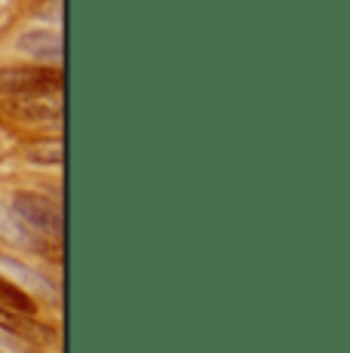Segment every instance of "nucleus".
<instances>
[{"instance_id": "obj_4", "label": "nucleus", "mask_w": 350, "mask_h": 353, "mask_svg": "<svg viewBox=\"0 0 350 353\" xmlns=\"http://www.w3.org/2000/svg\"><path fill=\"white\" fill-rule=\"evenodd\" d=\"M0 329L3 332H12V335L19 338H43V341H50V332L40 329L34 320H28L25 314H12V310L0 307Z\"/></svg>"}, {"instance_id": "obj_1", "label": "nucleus", "mask_w": 350, "mask_h": 353, "mask_svg": "<svg viewBox=\"0 0 350 353\" xmlns=\"http://www.w3.org/2000/svg\"><path fill=\"white\" fill-rule=\"evenodd\" d=\"M62 71L59 68H3L0 71V96L10 99H43L59 92Z\"/></svg>"}, {"instance_id": "obj_5", "label": "nucleus", "mask_w": 350, "mask_h": 353, "mask_svg": "<svg viewBox=\"0 0 350 353\" xmlns=\"http://www.w3.org/2000/svg\"><path fill=\"white\" fill-rule=\"evenodd\" d=\"M6 108L22 120H52V117H59V108L50 105V101H40V99H16Z\"/></svg>"}, {"instance_id": "obj_7", "label": "nucleus", "mask_w": 350, "mask_h": 353, "mask_svg": "<svg viewBox=\"0 0 350 353\" xmlns=\"http://www.w3.org/2000/svg\"><path fill=\"white\" fill-rule=\"evenodd\" d=\"M62 157H65L62 141H40V145H31L28 148V160L31 163H40V166H59Z\"/></svg>"}, {"instance_id": "obj_6", "label": "nucleus", "mask_w": 350, "mask_h": 353, "mask_svg": "<svg viewBox=\"0 0 350 353\" xmlns=\"http://www.w3.org/2000/svg\"><path fill=\"white\" fill-rule=\"evenodd\" d=\"M0 301H3L6 310H12V314H34V301H31V295H25L19 286H12L10 280H3L0 276Z\"/></svg>"}, {"instance_id": "obj_2", "label": "nucleus", "mask_w": 350, "mask_h": 353, "mask_svg": "<svg viewBox=\"0 0 350 353\" xmlns=\"http://www.w3.org/2000/svg\"><path fill=\"white\" fill-rule=\"evenodd\" d=\"M16 212L28 221L31 228H40V230H59V209L52 206V200L40 194H16L12 200Z\"/></svg>"}, {"instance_id": "obj_3", "label": "nucleus", "mask_w": 350, "mask_h": 353, "mask_svg": "<svg viewBox=\"0 0 350 353\" xmlns=\"http://www.w3.org/2000/svg\"><path fill=\"white\" fill-rule=\"evenodd\" d=\"M19 50L40 56V59H59L62 56V40L52 31H25L19 37Z\"/></svg>"}]
</instances>
